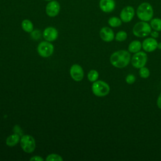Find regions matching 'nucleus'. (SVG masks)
<instances>
[{
  "label": "nucleus",
  "instance_id": "c85d7f7f",
  "mask_svg": "<svg viewBox=\"0 0 161 161\" xmlns=\"http://www.w3.org/2000/svg\"><path fill=\"white\" fill-rule=\"evenodd\" d=\"M157 48H158V49L161 50V42L159 43H158V45H157Z\"/></svg>",
  "mask_w": 161,
  "mask_h": 161
},
{
  "label": "nucleus",
  "instance_id": "5701e85b",
  "mask_svg": "<svg viewBox=\"0 0 161 161\" xmlns=\"http://www.w3.org/2000/svg\"><path fill=\"white\" fill-rule=\"evenodd\" d=\"M139 74H140V75L141 77L147 78L150 75V70H148V68L143 67L140 68V71H139Z\"/></svg>",
  "mask_w": 161,
  "mask_h": 161
},
{
  "label": "nucleus",
  "instance_id": "2eb2a0df",
  "mask_svg": "<svg viewBox=\"0 0 161 161\" xmlns=\"http://www.w3.org/2000/svg\"><path fill=\"white\" fill-rule=\"evenodd\" d=\"M19 141V136L18 134L15 133L9 135L6 140V143L9 147H13L16 145Z\"/></svg>",
  "mask_w": 161,
  "mask_h": 161
},
{
  "label": "nucleus",
  "instance_id": "aec40b11",
  "mask_svg": "<svg viewBox=\"0 0 161 161\" xmlns=\"http://www.w3.org/2000/svg\"><path fill=\"white\" fill-rule=\"evenodd\" d=\"M98 77L99 74L96 70H91L87 74V78L91 82H95L98 79Z\"/></svg>",
  "mask_w": 161,
  "mask_h": 161
},
{
  "label": "nucleus",
  "instance_id": "39448f33",
  "mask_svg": "<svg viewBox=\"0 0 161 161\" xmlns=\"http://www.w3.org/2000/svg\"><path fill=\"white\" fill-rule=\"evenodd\" d=\"M20 143L21 148L26 153H31L35 149V140L31 135H25L22 136Z\"/></svg>",
  "mask_w": 161,
  "mask_h": 161
},
{
  "label": "nucleus",
  "instance_id": "a878e982",
  "mask_svg": "<svg viewBox=\"0 0 161 161\" xmlns=\"http://www.w3.org/2000/svg\"><path fill=\"white\" fill-rule=\"evenodd\" d=\"M30 160H36V161H43V158L40 156H34L30 158Z\"/></svg>",
  "mask_w": 161,
  "mask_h": 161
},
{
  "label": "nucleus",
  "instance_id": "7ed1b4c3",
  "mask_svg": "<svg viewBox=\"0 0 161 161\" xmlns=\"http://www.w3.org/2000/svg\"><path fill=\"white\" fill-rule=\"evenodd\" d=\"M92 91L96 96L103 97L109 94L110 87L106 82L103 80H96L92 85Z\"/></svg>",
  "mask_w": 161,
  "mask_h": 161
},
{
  "label": "nucleus",
  "instance_id": "412c9836",
  "mask_svg": "<svg viewBox=\"0 0 161 161\" xmlns=\"http://www.w3.org/2000/svg\"><path fill=\"white\" fill-rule=\"evenodd\" d=\"M127 38V33L125 31H118L115 36V39L118 42H123Z\"/></svg>",
  "mask_w": 161,
  "mask_h": 161
},
{
  "label": "nucleus",
  "instance_id": "393cba45",
  "mask_svg": "<svg viewBox=\"0 0 161 161\" xmlns=\"http://www.w3.org/2000/svg\"><path fill=\"white\" fill-rule=\"evenodd\" d=\"M31 37L34 39H37V38H39L40 35H41V33H40V31L39 30H35V31H32L31 32Z\"/></svg>",
  "mask_w": 161,
  "mask_h": 161
},
{
  "label": "nucleus",
  "instance_id": "423d86ee",
  "mask_svg": "<svg viewBox=\"0 0 161 161\" xmlns=\"http://www.w3.org/2000/svg\"><path fill=\"white\" fill-rule=\"evenodd\" d=\"M147 61V54L143 52H138L135 53L131 60L132 65L137 69H140L145 66Z\"/></svg>",
  "mask_w": 161,
  "mask_h": 161
},
{
  "label": "nucleus",
  "instance_id": "f03ea898",
  "mask_svg": "<svg viewBox=\"0 0 161 161\" xmlns=\"http://www.w3.org/2000/svg\"><path fill=\"white\" fill-rule=\"evenodd\" d=\"M136 15L142 21H150L153 16V9L152 6L150 3L147 2L141 3L137 8Z\"/></svg>",
  "mask_w": 161,
  "mask_h": 161
},
{
  "label": "nucleus",
  "instance_id": "0eeeda50",
  "mask_svg": "<svg viewBox=\"0 0 161 161\" xmlns=\"http://www.w3.org/2000/svg\"><path fill=\"white\" fill-rule=\"evenodd\" d=\"M54 47L52 44L48 42H41L37 48L39 55L43 57H48L52 55L53 52Z\"/></svg>",
  "mask_w": 161,
  "mask_h": 161
},
{
  "label": "nucleus",
  "instance_id": "9b49d317",
  "mask_svg": "<svg viewBox=\"0 0 161 161\" xmlns=\"http://www.w3.org/2000/svg\"><path fill=\"white\" fill-rule=\"evenodd\" d=\"M99 35L101 38L106 42H111L114 38V34L113 30L107 26L103 27L101 29Z\"/></svg>",
  "mask_w": 161,
  "mask_h": 161
},
{
  "label": "nucleus",
  "instance_id": "ddd939ff",
  "mask_svg": "<svg viewBox=\"0 0 161 161\" xmlns=\"http://www.w3.org/2000/svg\"><path fill=\"white\" fill-rule=\"evenodd\" d=\"M43 36L48 42H53L57 39L58 36V31L53 27H47L43 32Z\"/></svg>",
  "mask_w": 161,
  "mask_h": 161
},
{
  "label": "nucleus",
  "instance_id": "f8f14e48",
  "mask_svg": "<svg viewBox=\"0 0 161 161\" xmlns=\"http://www.w3.org/2000/svg\"><path fill=\"white\" fill-rule=\"evenodd\" d=\"M142 47L143 50L147 52H151L154 51L157 48L158 43L154 38H147L143 40Z\"/></svg>",
  "mask_w": 161,
  "mask_h": 161
},
{
  "label": "nucleus",
  "instance_id": "4468645a",
  "mask_svg": "<svg viewBox=\"0 0 161 161\" xmlns=\"http://www.w3.org/2000/svg\"><path fill=\"white\" fill-rule=\"evenodd\" d=\"M99 8L104 13H111L115 8L114 0H100Z\"/></svg>",
  "mask_w": 161,
  "mask_h": 161
},
{
  "label": "nucleus",
  "instance_id": "f257e3e1",
  "mask_svg": "<svg viewBox=\"0 0 161 161\" xmlns=\"http://www.w3.org/2000/svg\"><path fill=\"white\" fill-rule=\"evenodd\" d=\"M131 57L126 50H118L114 52L110 57V62L115 67L123 68L128 65Z\"/></svg>",
  "mask_w": 161,
  "mask_h": 161
},
{
  "label": "nucleus",
  "instance_id": "c756f323",
  "mask_svg": "<svg viewBox=\"0 0 161 161\" xmlns=\"http://www.w3.org/2000/svg\"><path fill=\"white\" fill-rule=\"evenodd\" d=\"M44 1H51L52 0H44Z\"/></svg>",
  "mask_w": 161,
  "mask_h": 161
},
{
  "label": "nucleus",
  "instance_id": "6ab92c4d",
  "mask_svg": "<svg viewBox=\"0 0 161 161\" xmlns=\"http://www.w3.org/2000/svg\"><path fill=\"white\" fill-rule=\"evenodd\" d=\"M121 23H122L121 19L116 16L111 17L108 19V24L111 27H118L121 25Z\"/></svg>",
  "mask_w": 161,
  "mask_h": 161
},
{
  "label": "nucleus",
  "instance_id": "b1692460",
  "mask_svg": "<svg viewBox=\"0 0 161 161\" xmlns=\"http://www.w3.org/2000/svg\"><path fill=\"white\" fill-rule=\"evenodd\" d=\"M135 76L133 74H128L126 77V82L129 84H131L133 82H135Z\"/></svg>",
  "mask_w": 161,
  "mask_h": 161
},
{
  "label": "nucleus",
  "instance_id": "cd10ccee",
  "mask_svg": "<svg viewBox=\"0 0 161 161\" xmlns=\"http://www.w3.org/2000/svg\"><path fill=\"white\" fill-rule=\"evenodd\" d=\"M157 106H158V107L160 108V109H161V93L159 94V96H158V99H157Z\"/></svg>",
  "mask_w": 161,
  "mask_h": 161
},
{
  "label": "nucleus",
  "instance_id": "bb28decb",
  "mask_svg": "<svg viewBox=\"0 0 161 161\" xmlns=\"http://www.w3.org/2000/svg\"><path fill=\"white\" fill-rule=\"evenodd\" d=\"M150 34L152 38H157L158 36V33L157 31H155V30L151 31Z\"/></svg>",
  "mask_w": 161,
  "mask_h": 161
},
{
  "label": "nucleus",
  "instance_id": "20e7f679",
  "mask_svg": "<svg viewBox=\"0 0 161 161\" xmlns=\"http://www.w3.org/2000/svg\"><path fill=\"white\" fill-rule=\"evenodd\" d=\"M151 26L146 21H140L133 28V33L138 37H145L151 33Z\"/></svg>",
  "mask_w": 161,
  "mask_h": 161
},
{
  "label": "nucleus",
  "instance_id": "a211bd4d",
  "mask_svg": "<svg viewBox=\"0 0 161 161\" xmlns=\"http://www.w3.org/2000/svg\"><path fill=\"white\" fill-rule=\"evenodd\" d=\"M150 26L155 31H161V19L158 18L152 19L150 20Z\"/></svg>",
  "mask_w": 161,
  "mask_h": 161
},
{
  "label": "nucleus",
  "instance_id": "dca6fc26",
  "mask_svg": "<svg viewBox=\"0 0 161 161\" xmlns=\"http://www.w3.org/2000/svg\"><path fill=\"white\" fill-rule=\"evenodd\" d=\"M142 47V44L138 40H134L132 41L129 46H128V50L131 53H136L139 52Z\"/></svg>",
  "mask_w": 161,
  "mask_h": 161
},
{
  "label": "nucleus",
  "instance_id": "4be33fe9",
  "mask_svg": "<svg viewBox=\"0 0 161 161\" xmlns=\"http://www.w3.org/2000/svg\"><path fill=\"white\" fill-rule=\"evenodd\" d=\"M47 161H62L63 160V158L58 154L52 153L49 155H48L45 159Z\"/></svg>",
  "mask_w": 161,
  "mask_h": 161
},
{
  "label": "nucleus",
  "instance_id": "f3484780",
  "mask_svg": "<svg viewBox=\"0 0 161 161\" xmlns=\"http://www.w3.org/2000/svg\"><path fill=\"white\" fill-rule=\"evenodd\" d=\"M21 27L27 33H31L33 30V25L29 19H24L21 23Z\"/></svg>",
  "mask_w": 161,
  "mask_h": 161
},
{
  "label": "nucleus",
  "instance_id": "9d476101",
  "mask_svg": "<svg viewBox=\"0 0 161 161\" xmlns=\"http://www.w3.org/2000/svg\"><path fill=\"white\" fill-rule=\"evenodd\" d=\"M71 77L75 81H80L84 77V71L82 68L78 64H74L70 69Z\"/></svg>",
  "mask_w": 161,
  "mask_h": 161
},
{
  "label": "nucleus",
  "instance_id": "1a4fd4ad",
  "mask_svg": "<svg viewBox=\"0 0 161 161\" xmlns=\"http://www.w3.org/2000/svg\"><path fill=\"white\" fill-rule=\"evenodd\" d=\"M135 15V9L131 6H127L123 8L119 16L121 21L124 23H128L132 20Z\"/></svg>",
  "mask_w": 161,
  "mask_h": 161
},
{
  "label": "nucleus",
  "instance_id": "6e6552de",
  "mask_svg": "<svg viewBox=\"0 0 161 161\" xmlns=\"http://www.w3.org/2000/svg\"><path fill=\"white\" fill-rule=\"evenodd\" d=\"M60 6L58 1L52 0L49 1V3L46 6V13L50 17L56 16L60 11Z\"/></svg>",
  "mask_w": 161,
  "mask_h": 161
}]
</instances>
